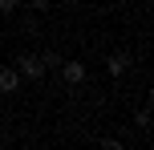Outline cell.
<instances>
[{"instance_id": "obj_6", "label": "cell", "mask_w": 154, "mask_h": 150, "mask_svg": "<svg viewBox=\"0 0 154 150\" xmlns=\"http://www.w3.org/2000/svg\"><path fill=\"white\" fill-rule=\"evenodd\" d=\"M16 8H20V0H0V16H16Z\"/></svg>"}, {"instance_id": "obj_1", "label": "cell", "mask_w": 154, "mask_h": 150, "mask_svg": "<svg viewBox=\"0 0 154 150\" xmlns=\"http://www.w3.org/2000/svg\"><path fill=\"white\" fill-rule=\"evenodd\" d=\"M16 73L29 81H41L45 77V61H41V53H20L16 57Z\"/></svg>"}, {"instance_id": "obj_9", "label": "cell", "mask_w": 154, "mask_h": 150, "mask_svg": "<svg viewBox=\"0 0 154 150\" xmlns=\"http://www.w3.org/2000/svg\"><path fill=\"white\" fill-rule=\"evenodd\" d=\"M49 4H53V0H29V8H37V12H45Z\"/></svg>"}, {"instance_id": "obj_3", "label": "cell", "mask_w": 154, "mask_h": 150, "mask_svg": "<svg viewBox=\"0 0 154 150\" xmlns=\"http://www.w3.org/2000/svg\"><path fill=\"white\" fill-rule=\"evenodd\" d=\"M57 69H61V77L69 81V85H81V81H85V65L81 61H61Z\"/></svg>"}, {"instance_id": "obj_4", "label": "cell", "mask_w": 154, "mask_h": 150, "mask_svg": "<svg viewBox=\"0 0 154 150\" xmlns=\"http://www.w3.org/2000/svg\"><path fill=\"white\" fill-rule=\"evenodd\" d=\"M106 69H109V77H122V73L130 69V53H114V57L106 61Z\"/></svg>"}, {"instance_id": "obj_5", "label": "cell", "mask_w": 154, "mask_h": 150, "mask_svg": "<svg viewBox=\"0 0 154 150\" xmlns=\"http://www.w3.org/2000/svg\"><path fill=\"white\" fill-rule=\"evenodd\" d=\"M41 61H45V69H57V65H61V53H53V49H45V53H41Z\"/></svg>"}, {"instance_id": "obj_7", "label": "cell", "mask_w": 154, "mask_h": 150, "mask_svg": "<svg viewBox=\"0 0 154 150\" xmlns=\"http://www.w3.org/2000/svg\"><path fill=\"white\" fill-rule=\"evenodd\" d=\"M134 122H138V126L146 130V126H150V106H142V110H138V118H134Z\"/></svg>"}, {"instance_id": "obj_8", "label": "cell", "mask_w": 154, "mask_h": 150, "mask_svg": "<svg viewBox=\"0 0 154 150\" xmlns=\"http://www.w3.org/2000/svg\"><path fill=\"white\" fill-rule=\"evenodd\" d=\"M97 146H101V150H122V142H118V138H101Z\"/></svg>"}, {"instance_id": "obj_2", "label": "cell", "mask_w": 154, "mask_h": 150, "mask_svg": "<svg viewBox=\"0 0 154 150\" xmlns=\"http://www.w3.org/2000/svg\"><path fill=\"white\" fill-rule=\"evenodd\" d=\"M20 73H16V65H4V69H0V93H16V89H20Z\"/></svg>"}]
</instances>
